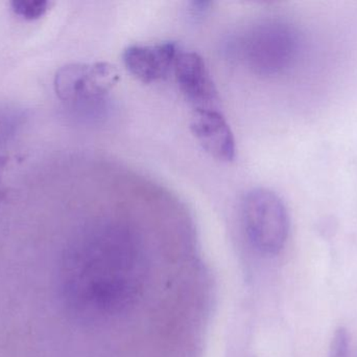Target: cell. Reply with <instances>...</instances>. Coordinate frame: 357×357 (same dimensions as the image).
Segmentation results:
<instances>
[{"label": "cell", "instance_id": "cell-1", "mask_svg": "<svg viewBox=\"0 0 357 357\" xmlns=\"http://www.w3.org/2000/svg\"><path fill=\"white\" fill-rule=\"evenodd\" d=\"M241 218L250 242L264 255H278L287 245L289 217L284 203L268 189H252L241 201Z\"/></svg>", "mask_w": 357, "mask_h": 357}, {"label": "cell", "instance_id": "cell-2", "mask_svg": "<svg viewBox=\"0 0 357 357\" xmlns=\"http://www.w3.org/2000/svg\"><path fill=\"white\" fill-rule=\"evenodd\" d=\"M119 80V69L110 63H73L56 71L54 90L66 106L86 115L105 101Z\"/></svg>", "mask_w": 357, "mask_h": 357}, {"label": "cell", "instance_id": "cell-3", "mask_svg": "<svg viewBox=\"0 0 357 357\" xmlns=\"http://www.w3.org/2000/svg\"><path fill=\"white\" fill-rule=\"evenodd\" d=\"M300 45L301 41L295 27L280 21H270L252 29L243 42V52L253 71L274 77L295 64Z\"/></svg>", "mask_w": 357, "mask_h": 357}, {"label": "cell", "instance_id": "cell-4", "mask_svg": "<svg viewBox=\"0 0 357 357\" xmlns=\"http://www.w3.org/2000/svg\"><path fill=\"white\" fill-rule=\"evenodd\" d=\"M173 71L178 89L193 109H218V89L205 61L197 52L180 50Z\"/></svg>", "mask_w": 357, "mask_h": 357}, {"label": "cell", "instance_id": "cell-5", "mask_svg": "<svg viewBox=\"0 0 357 357\" xmlns=\"http://www.w3.org/2000/svg\"><path fill=\"white\" fill-rule=\"evenodd\" d=\"M178 52V45L173 41L135 44L123 50V61L127 71L136 79L153 83L165 79L174 71Z\"/></svg>", "mask_w": 357, "mask_h": 357}, {"label": "cell", "instance_id": "cell-6", "mask_svg": "<svg viewBox=\"0 0 357 357\" xmlns=\"http://www.w3.org/2000/svg\"><path fill=\"white\" fill-rule=\"evenodd\" d=\"M190 129L195 140L210 156L225 163L235 159L234 134L218 109H193Z\"/></svg>", "mask_w": 357, "mask_h": 357}, {"label": "cell", "instance_id": "cell-7", "mask_svg": "<svg viewBox=\"0 0 357 357\" xmlns=\"http://www.w3.org/2000/svg\"><path fill=\"white\" fill-rule=\"evenodd\" d=\"M22 109L14 106H0V172L6 163V145L14 138L24 122Z\"/></svg>", "mask_w": 357, "mask_h": 357}, {"label": "cell", "instance_id": "cell-8", "mask_svg": "<svg viewBox=\"0 0 357 357\" xmlns=\"http://www.w3.org/2000/svg\"><path fill=\"white\" fill-rule=\"evenodd\" d=\"M50 3L46 0H15L10 2L13 12L25 20H37L43 16Z\"/></svg>", "mask_w": 357, "mask_h": 357}, {"label": "cell", "instance_id": "cell-9", "mask_svg": "<svg viewBox=\"0 0 357 357\" xmlns=\"http://www.w3.org/2000/svg\"><path fill=\"white\" fill-rule=\"evenodd\" d=\"M350 337L347 329L340 327L335 331L329 348V357H350Z\"/></svg>", "mask_w": 357, "mask_h": 357}, {"label": "cell", "instance_id": "cell-10", "mask_svg": "<svg viewBox=\"0 0 357 357\" xmlns=\"http://www.w3.org/2000/svg\"><path fill=\"white\" fill-rule=\"evenodd\" d=\"M211 2H191L190 8H189L191 17H193V18L195 19H199L202 18V17L206 16L207 13L209 12L210 6H211Z\"/></svg>", "mask_w": 357, "mask_h": 357}]
</instances>
